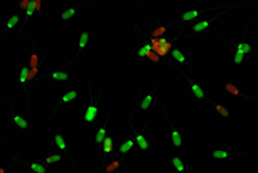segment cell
I'll return each instance as SVG.
<instances>
[{"label":"cell","instance_id":"obj_38","mask_svg":"<svg viewBox=\"0 0 258 173\" xmlns=\"http://www.w3.org/2000/svg\"><path fill=\"white\" fill-rule=\"evenodd\" d=\"M199 2H208V0H199Z\"/></svg>","mask_w":258,"mask_h":173},{"label":"cell","instance_id":"obj_30","mask_svg":"<svg viewBox=\"0 0 258 173\" xmlns=\"http://www.w3.org/2000/svg\"><path fill=\"white\" fill-rule=\"evenodd\" d=\"M152 43L150 42H143L141 46L139 47L138 49L134 52V55L138 57V59H146L147 56H148V54L152 52Z\"/></svg>","mask_w":258,"mask_h":173},{"label":"cell","instance_id":"obj_1","mask_svg":"<svg viewBox=\"0 0 258 173\" xmlns=\"http://www.w3.org/2000/svg\"><path fill=\"white\" fill-rule=\"evenodd\" d=\"M180 75L185 81V95L194 106H204L208 103L210 97V92L201 80L194 76L192 71L187 73L185 68L183 71H180Z\"/></svg>","mask_w":258,"mask_h":173},{"label":"cell","instance_id":"obj_4","mask_svg":"<svg viewBox=\"0 0 258 173\" xmlns=\"http://www.w3.org/2000/svg\"><path fill=\"white\" fill-rule=\"evenodd\" d=\"M166 144L169 147V151H177L182 150V147L184 145V136H183V130L181 127H178L177 124H175L171 118L166 114Z\"/></svg>","mask_w":258,"mask_h":173},{"label":"cell","instance_id":"obj_13","mask_svg":"<svg viewBox=\"0 0 258 173\" xmlns=\"http://www.w3.org/2000/svg\"><path fill=\"white\" fill-rule=\"evenodd\" d=\"M74 45L75 49L73 54V59L71 60V62L74 60H78L79 57L84 56L85 54L87 53L89 45H91V34H89L88 28H82V30L78 32Z\"/></svg>","mask_w":258,"mask_h":173},{"label":"cell","instance_id":"obj_29","mask_svg":"<svg viewBox=\"0 0 258 173\" xmlns=\"http://www.w3.org/2000/svg\"><path fill=\"white\" fill-rule=\"evenodd\" d=\"M231 63H232V66L236 68V69H242V68L243 69H246V68L249 67V63H250V56L232 52Z\"/></svg>","mask_w":258,"mask_h":173},{"label":"cell","instance_id":"obj_6","mask_svg":"<svg viewBox=\"0 0 258 173\" xmlns=\"http://www.w3.org/2000/svg\"><path fill=\"white\" fill-rule=\"evenodd\" d=\"M6 103H7V121H9L11 127L16 130V132L19 133V135L30 132L32 128L30 118H28L26 115L17 113V111L14 110L13 104L10 101V99L6 100Z\"/></svg>","mask_w":258,"mask_h":173},{"label":"cell","instance_id":"obj_23","mask_svg":"<svg viewBox=\"0 0 258 173\" xmlns=\"http://www.w3.org/2000/svg\"><path fill=\"white\" fill-rule=\"evenodd\" d=\"M21 24V17L18 13L9 14L6 17L5 20H3L0 23V39H4L10 33L11 31H13L14 28H17Z\"/></svg>","mask_w":258,"mask_h":173},{"label":"cell","instance_id":"obj_22","mask_svg":"<svg viewBox=\"0 0 258 173\" xmlns=\"http://www.w3.org/2000/svg\"><path fill=\"white\" fill-rule=\"evenodd\" d=\"M115 145H116V140L112 136H107V138L103 140L101 145V154H100L101 167L110 159V158L115 156Z\"/></svg>","mask_w":258,"mask_h":173},{"label":"cell","instance_id":"obj_34","mask_svg":"<svg viewBox=\"0 0 258 173\" xmlns=\"http://www.w3.org/2000/svg\"><path fill=\"white\" fill-rule=\"evenodd\" d=\"M243 2L246 3V4H252L253 0H243Z\"/></svg>","mask_w":258,"mask_h":173},{"label":"cell","instance_id":"obj_17","mask_svg":"<svg viewBox=\"0 0 258 173\" xmlns=\"http://www.w3.org/2000/svg\"><path fill=\"white\" fill-rule=\"evenodd\" d=\"M168 170L171 173H189V166L185 163L182 154L174 151H169L167 157Z\"/></svg>","mask_w":258,"mask_h":173},{"label":"cell","instance_id":"obj_33","mask_svg":"<svg viewBox=\"0 0 258 173\" xmlns=\"http://www.w3.org/2000/svg\"><path fill=\"white\" fill-rule=\"evenodd\" d=\"M0 143L2 144H9V142H7L6 139H4V138H2V137H0Z\"/></svg>","mask_w":258,"mask_h":173},{"label":"cell","instance_id":"obj_10","mask_svg":"<svg viewBox=\"0 0 258 173\" xmlns=\"http://www.w3.org/2000/svg\"><path fill=\"white\" fill-rule=\"evenodd\" d=\"M225 12H228V11H225ZM225 12H220L209 18H201V19L197 20V23L192 26L190 33L187 35V39L200 38L202 37L203 34H206L208 31L213 30L215 25H217L218 20L221 19V17L223 16V14H225Z\"/></svg>","mask_w":258,"mask_h":173},{"label":"cell","instance_id":"obj_25","mask_svg":"<svg viewBox=\"0 0 258 173\" xmlns=\"http://www.w3.org/2000/svg\"><path fill=\"white\" fill-rule=\"evenodd\" d=\"M232 47H234V52L243 54V55L250 56L251 54L256 52L257 43L251 40H239L232 42Z\"/></svg>","mask_w":258,"mask_h":173},{"label":"cell","instance_id":"obj_24","mask_svg":"<svg viewBox=\"0 0 258 173\" xmlns=\"http://www.w3.org/2000/svg\"><path fill=\"white\" fill-rule=\"evenodd\" d=\"M108 124H109V118L107 117L103 120V122L100 125H98L95 129L94 133L92 137V144L94 146H101L103 140L108 136Z\"/></svg>","mask_w":258,"mask_h":173},{"label":"cell","instance_id":"obj_7","mask_svg":"<svg viewBox=\"0 0 258 173\" xmlns=\"http://www.w3.org/2000/svg\"><path fill=\"white\" fill-rule=\"evenodd\" d=\"M81 9L82 6L80 4H75V5H64L56 10L53 18L54 21L58 24H62L64 26H71L73 23H77L81 19Z\"/></svg>","mask_w":258,"mask_h":173},{"label":"cell","instance_id":"obj_3","mask_svg":"<svg viewBox=\"0 0 258 173\" xmlns=\"http://www.w3.org/2000/svg\"><path fill=\"white\" fill-rule=\"evenodd\" d=\"M52 146L56 152L62 153L68 160L75 166V170H79V166L75 163L73 156V147H72V138L70 133L61 130H55L52 137Z\"/></svg>","mask_w":258,"mask_h":173},{"label":"cell","instance_id":"obj_31","mask_svg":"<svg viewBox=\"0 0 258 173\" xmlns=\"http://www.w3.org/2000/svg\"><path fill=\"white\" fill-rule=\"evenodd\" d=\"M32 4H33V7L37 12V16L41 18L42 16V0H32Z\"/></svg>","mask_w":258,"mask_h":173},{"label":"cell","instance_id":"obj_9","mask_svg":"<svg viewBox=\"0 0 258 173\" xmlns=\"http://www.w3.org/2000/svg\"><path fill=\"white\" fill-rule=\"evenodd\" d=\"M155 88H149L145 92H140L138 100L135 101L134 106H133L132 114L136 110L138 114L145 115L150 114L155 106Z\"/></svg>","mask_w":258,"mask_h":173},{"label":"cell","instance_id":"obj_36","mask_svg":"<svg viewBox=\"0 0 258 173\" xmlns=\"http://www.w3.org/2000/svg\"><path fill=\"white\" fill-rule=\"evenodd\" d=\"M256 149H257V151H258V139H257V143H256Z\"/></svg>","mask_w":258,"mask_h":173},{"label":"cell","instance_id":"obj_26","mask_svg":"<svg viewBox=\"0 0 258 173\" xmlns=\"http://www.w3.org/2000/svg\"><path fill=\"white\" fill-rule=\"evenodd\" d=\"M170 60L175 62L178 66H188L189 62H190V55H189L188 52L182 48L180 46H175L170 52Z\"/></svg>","mask_w":258,"mask_h":173},{"label":"cell","instance_id":"obj_12","mask_svg":"<svg viewBox=\"0 0 258 173\" xmlns=\"http://www.w3.org/2000/svg\"><path fill=\"white\" fill-rule=\"evenodd\" d=\"M207 106L211 107V109H213L215 116H216L218 120L222 122V123L230 124V122L232 120V114H234V110L231 109L230 106H229L228 103H225L221 100L210 99L209 101H208Z\"/></svg>","mask_w":258,"mask_h":173},{"label":"cell","instance_id":"obj_8","mask_svg":"<svg viewBox=\"0 0 258 173\" xmlns=\"http://www.w3.org/2000/svg\"><path fill=\"white\" fill-rule=\"evenodd\" d=\"M80 97H81V93L79 89H70V90H66V92H63L61 95H60L59 100L56 101L54 107H53L51 114H49V116L47 117L48 120H51V118L55 116H59L64 108L70 107L72 104L78 103L79 101H80Z\"/></svg>","mask_w":258,"mask_h":173},{"label":"cell","instance_id":"obj_28","mask_svg":"<svg viewBox=\"0 0 258 173\" xmlns=\"http://www.w3.org/2000/svg\"><path fill=\"white\" fill-rule=\"evenodd\" d=\"M66 159H67V158L64 157L62 153L53 152V153L45 154V156H42L41 161L44 164L47 165V166L52 167V166H56V165L63 163V161L66 160Z\"/></svg>","mask_w":258,"mask_h":173},{"label":"cell","instance_id":"obj_32","mask_svg":"<svg viewBox=\"0 0 258 173\" xmlns=\"http://www.w3.org/2000/svg\"><path fill=\"white\" fill-rule=\"evenodd\" d=\"M10 167L9 166H0V173H9Z\"/></svg>","mask_w":258,"mask_h":173},{"label":"cell","instance_id":"obj_2","mask_svg":"<svg viewBox=\"0 0 258 173\" xmlns=\"http://www.w3.org/2000/svg\"><path fill=\"white\" fill-rule=\"evenodd\" d=\"M102 92L103 85L99 89L98 93H92L91 97H89V102L81 110L82 114V123L86 125H95L98 123L99 114H100V104L102 101Z\"/></svg>","mask_w":258,"mask_h":173},{"label":"cell","instance_id":"obj_19","mask_svg":"<svg viewBox=\"0 0 258 173\" xmlns=\"http://www.w3.org/2000/svg\"><path fill=\"white\" fill-rule=\"evenodd\" d=\"M71 61L68 62L66 66L62 67L61 69L58 70H52L47 74V78L52 82L53 84L58 85V86H62L66 85L71 82L72 80V74H71Z\"/></svg>","mask_w":258,"mask_h":173},{"label":"cell","instance_id":"obj_15","mask_svg":"<svg viewBox=\"0 0 258 173\" xmlns=\"http://www.w3.org/2000/svg\"><path fill=\"white\" fill-rule=\"evenodd\" d=\"M234 156L248 157V153L243 152V151H235L227 145H220L211 151L209 158L213 161H225V163H228Z\"/></svg>","mask_w":258,"mask_h":173},{"label":"cell","instance_id":"obj_11","mask_svg":"<svg viewBox=\"0 0 258 173\" xmlns=\"http://www.w3.org/2000/svg\"><path fill=\"white\" fill-rule=\"evenodd\" d=\"M222 90H223L225 95L241 101V102L244 104H253V102H255V99H252L248 90L243 88L241 83L237 81L227 82V83L223 85V89Z\"/></svg>","mask_w":258,"mask_h":173},{"label":"cell","instance_id":"obj_37","mask_svg":"<svg viewBox=\"0 0 258 173\" xmlns=\"http://www.w3.org/2000/svg\"><path fill=\"white\" fill-rule=\"evenodd\" d=\"M256 25H257V27H258V18H257V20H256Z\"/></svg>","mask_w":258,"mask_h":173},{"label":"cell","instance_id":"obj_27","mask_svg":"<svg viewBox=\"0 0 258 173\" xmlns=\"http://www.w3.org/2000/svg\"><path fill=\"white\" fill-rule=\"evenodd\" d=\"M35 17H37V12H35V10H34V7H33V4H32V0H31L30 4H28L27 9L24 11V20H23V23H21V25H20L19 34H18V45H19V40H20V38H21V34H23V32L25 30V27H26L28 24H31L32 20H33Z\"/></svg>","mask_w":258,"mask_h":173},{"label":"cell","instance_id":"obj_16","mask_svg":"<svg viewBox=\"0 0 258 173\" xmlns=\"http://www.w3.org/2000/svg\"><path fill=\"white\" fill-rule=\"evenodd\" d=\"M17 160L23 165L26 173H51V167L47 166V165L40 160L33 159V158L21 157L19 154H18Z\"/></svg>","mask_w":258,"mask_h":173},{"label":"cell","instance_id":"obj_20","mask_svg":"<svg viewBox=\"0 0 258 173\" xmlns=\"http://www.w3.org/2000/svg\"><path fill=\"white\" fill-rule=\"evenodd\" d=\"M126 170V158L114 156L100 168V173H123Z\"/></svg>","mask_w":258,"mask_h":173},{"label":"cell","instance_id":"obj_5","mask_svg":"<svg viewBox=\"0 0 258 173\" xmlns=\"http://www.w3.org/2000/svg\"><path fill=\"white\" fill-rule=\"evenodd\" d=\"M153 120V115L150 116V120L148 121V123L145 128H138L135 127L134 124L129 125V129L132 131V136L135 138L136 142V151L140 153H150L153 151V146H154V142L148 133H147V129H148L150 122Z\"/></svg>","mask_w":258,"mask_h":173},{"label":"cell","instance_id":"obj_18","mask_svg":"<svg viewBox=\"0 0 258 173\" xmlns=\"http://www.w3.org/2000/svg\"><path fill=\"white\" fill-rule=\"evenodd\" d=\"M207 10L200 9V7H188L182 11V13L178 16V25H180V30H183V28L189 25L192 21L200 20L204 14H206Z\"/></svg>","mask_w":258,"mask_h":173},{"label":"cell","instance_id":"obj_14","mask_svg":"<svg viewBox=\"0 0 258 173\" xmlns=\"http://www.w3.org/2000/svg\"><path fill=\"white\" fill-rule=\"evenodd\" d=\"M37 75L38 73L32 70L26 62H20L19 67H18L17 84L19 85L20 89L26 90L28 85L39 80V78H37Z\"/></svg>","mask_w":258,"mask_h":173},{"label":"cell","instance_id":"obj_35","mask_svg":"<svg viewBox=\"0 0 258 173\" xmlns=\"http://www.w3.org/2000/svg\"><path fill=\"white\" fill-rule=\"evenodd\" d=\"M252 106H257L258 107V97H257V99H255V102H253Z\"/></svg>","mask_w":258,"mask_h":173},{"label":"cell","instance_id":"obj_39","mask_svg":"<svg viewBox=\"0 0 258 173\" xmlns=\"http://www.w3.org/2000/svg\"><path fill=\"white\" fill-rule=\"evenodd\" d=\"M142 2H143V0H142Z\"/></svg>","mask_w":258,"mask_h":173},{"label":"cell","instance_id":"obj_21","mask_svg":"<svg viewBox=\"0 0 258 173\" xmlns=\"http://www.w3.org/2000/svg\"><path fill=\"white\" fill-rule=\"evenodd\" d=\"M133 150H136V142L133 136H124L115 145V156L127 158V154Z\"/></svg>","mask_w":258,"mask_h":173}]
</instances>
